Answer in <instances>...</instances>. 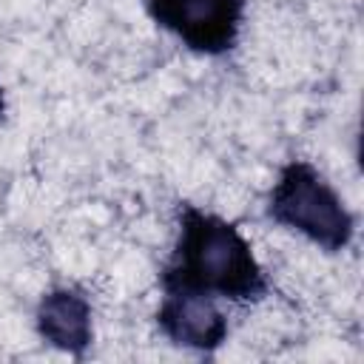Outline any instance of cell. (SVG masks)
<instances>
[{
  "mask_svg": "<svg viewBox=\"0 0 364 364\" xmlns=\"http://www.w3.org/2000/svg\"><path fill=\"white\" fill-rule=\"evenodd\" d=\"M159 290H182L236 304L259 301L270 293L267 273L245 233L219 213L179 202L176 239L159 267Z\"/></svg>",
  "mask_w": 364,
  "mask_h": 364,
  "instance_id": "cell-1",
  "label": "cell"
},
{
  "mask_svg": "<svg viewBox=\"0 0 364 364\" xmlns=\"http://www.w3.org/2000/svg\"><path fill=\"white\" fill-rule=\"evenodd\" d=\"M267 216L324 253H341L355 236V216L310 159H287L267 193Z\"/></svg>",
  "mask_w": 364,
  "mask_h": 364,
  "instance_id": "cell-2",
  "label": "cell"
},
{
  "mask_svg": "<svg viewBox=\"0 0 364 364\" xmlns=\"http://www.w3.org/2000/svg\"><path fill=\"white\" fill-rule=\"evenodd\" d=\"M148 17L188 51L222 57L236 48L247 0H142Z\"/></svg>",
  "mask_w": 364,
  "mask_h": 364,
  "instance_id": "cell-3",
  "label": "cell"
},
{
  "mask_svg": "<svg viewBox=\"0 0 364 364\" xmlns=\"http://www.w3.org/2000/svg\"><path fill=\"white\" fill-rule=\"evenodd\" d=\"M154 318L171 344L196 350L202 355H213L230 333L228 316L219 310L216 299L182 290H162Z\"/></svg>",
  "mask_w": 364,
  "mask_h": 364,
  "instance_id": "cell-4",
  "label": "cell"
},
{
  "mask_svg": "<svg viewBox=\"0 0 364 364\" xmlns=\"http://www.w3.org/2000/svg\"><path fill=\"white\" fill-rule=\"evenodd\" d=\"M34 330L48 347L82 358L94 341L91 299L74 284H57L46 290L34 310Z\"/></svg>",
  "mask_w": 364,
  "mask_h": 364,
  "instance_id": "cell-5",
  "label": "cell"
},
{
  "mask_svg": "<svg viewBox=\"0 0 364 364\" xmlns=\"http://www.w3.org/2000/svg\"><path fill=\"white\" fill-rule=\"evenodd\" d=\"M6 114V91H3V82H0V117Z\"/></svg>",
  "mask_w": 364,
  "mask_h": 364,
  "instance_id": "cell-6",
  "label": "cell"
}]
</instances>
